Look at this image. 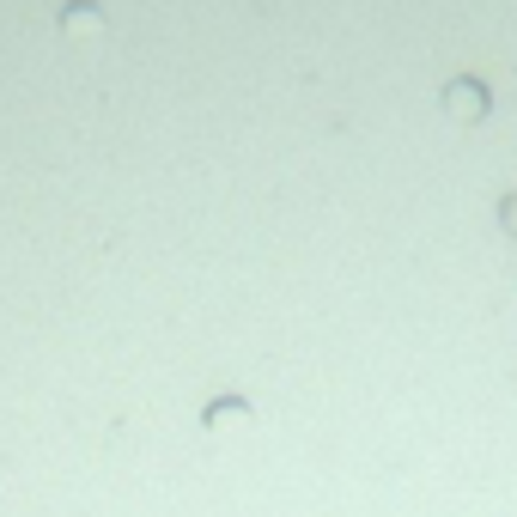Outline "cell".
<instances>
[{"mask_svg": "<svg viewBox=\"0 0 517 517\" xmlns=\"http://www.w3.org/2000/svg\"><path fill=\"white\" fill-rule=\"evenodd\" d=\"M445 104H451V116H463V122H475V116H487V92H481L475 80H457V86L445 92Z\"/></svg>", "mask_w": 517, "mask_h": 517, "instance_id": "1", "label": "cell"}, {"mask_svg": "<svg viewBox=\"0 0 517 517\" xmlns=\"http://www.w3.org/2000/svg\"><path fill=\"white\" fill-rule=\"evenodd\" d=\"M61 31H67V37H80V31H104V13L92 7V0H73V7L61 13Z\"/></svg>", "mask_w": 517, "mask_h": 517, "instance_id": "2", "label": "cell"}, {"mask_svg": "<svg viewBox=\"0 0 517 517\" xmlns=\"http://www.w3.org/2000/svg\"><path fill=\"white\" fill-rule=\"evenodd\" d=\"M226 414H250V402H244V396H219V402H213V408H207L201 420H207V426H219Z\"/></svg>", "mask_w": 517, "mask_h": 517, "instance_id": "3", "label": "cell"}, {"mask_svg": "<svg viewBox=\"0 0 517 517\" xmlns=\"http://www.w3.org/2000/svg\"><path fill=\"white\" fill-rule=\"evenodd\" d=\"M499 219H505V232L517 238V195H505V207H499Z\"/></svg>", "mask_w": 517, "mask_h": 517, "instance_id": "4", "label": "cell"}]
</instances>
